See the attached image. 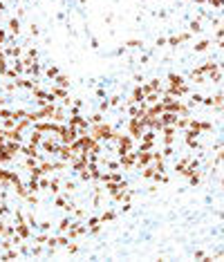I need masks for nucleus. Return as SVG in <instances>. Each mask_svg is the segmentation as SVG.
Masks as SVG:
<instances>
[{
  "instance_id": "nucleus-1",
  "label": "nucleus",
  "mask_w": 224,
  "mask_h": 262,
  "mask_svg": "<svg viewBox=\"0 0 224 262\" xmlns=\"http://www.w3.org/2000/svg\"><path fill=\"white\" fill-rule=\"evenodd\" d=\"M135 159H137V157H135L132 152H130V155H128V152H123V157H121V166H132Z\"/></svg>"
},
{
  "instance_id": "nucleus-2",
  "label": "nucleus",
  "mask_w": 224,
  "mask_h": 262,
  "mask_svg": "<svg viewBox=\"0 0 224 262\" xmlns=\"http://www.w3.org/2000/svg\"><path fill=\"white\" fill-rule=\"evenodd\" d=\"M150 161H153V155H150V152H146V150H143L141 155H139V166H148Z\"/></svg>"
},
{
  "instance_id": "nucleus-3",
  "label": "nucleus",
  "mask_w": 224,
  "mask_h": 262,
  "mask_svg": "<svg viewBox=\"0 0 224 262\" xmlns=\"http://www.w3.org/2000/svg\"><path fill=\"white\" fill-rule=\"evenodd\" d=\"M83 233H85V229H83V226H76V224H74V226L70 229V237H76V235H83Z\"/></svg>"
},
{
  "instance_id": "nucleus-4",
  "label": "nucleus",
  "mask_w": 224,
  "mask_h": 262,
  "mask_svg": "<svg viewBox=\"0 0 224 262\" xmlns=\"http://www.w3.org/2000/svg\"><path fill=\"white\" fill-rule=\"evenodd\" d=\"M18 235L20 237H29V229H27L25 224H18Z\"/></svg>"
},
{
  "instance_id": "nucleus-5",
  "label": "nucleus",
  "mask_w": 224,
  "mask_h": 262,
  "mask_svg": "<svg viewBox=\"0 0 224 262\" xmlns=\"http://www.w3.org/2000/svg\"><path fill=\"white\" fill-rule=\"evenodd\" d=\"M56 83H58L61 87H65L67 85V76L65 74H58V76H56Z\"/></svg>"
},
{
  "instance_id": "nucleus-6",
  "label": "nucleus",
  "mask_w": 224,
  "mask_h": 262,
  "mask_svg": "<svg viewBox=\"0 0 224 262\" xmlns=\"http://www.w3.org/2000/svg\"><path fill=\"white\" fill-rule=\"evenodd\" d=\"M206 47H209V40H202V43L195 45V52H202V49H206Z\"/></svg>"
},
{
  "instance_id": "nucleus-7",
  "label": "nucleus",
  "mask_w": 224,
  "mask_h": 262,
  "mask_svg": "<svg viewBox=\"0 0 224 262\" xmlns=\"http://www.w3.org/2000/svg\"><path fill=\"white\" fill-rule=\"evenodd\" d=\"M90 121H92V123H101V114H92Z\"/></svg>"
},
{
  "instance_id": "nucleus-8",
  "label": "nucleus",
  "mask_w": 224,
  "mask_h": 262,
  "mask_svg": "<svg viewBox=\"0 0 224 262\" xmlns=\"http://www.w3.org/2000/svg\"><path fill=\"white\" fill-rule=\"evenodd\" d=\"M213 7H224V0H209Z\"/></svg>"
},
{
  "instance_id": "nucleus-9",
  "label": "nucleus",
  "mask_w": 224,
  "mask_h": 262,
  "mask_svg": "<svg viewBox=\"0 0 224 262\" xmlns=\"http://www.w3.org/2000/svg\"><path fill=\"white\" fill-rule=\"evenodd\" d=\"M47 76H58V70H56V67H49V70H47Z\"/></svg>"
},
{
  "instance_id": "nucleus-10",
  "label": "nucleus",
  "mask_w": 224,
  "mask_h": 262,
  "mask_svg": "<svg viewBox=\"0 0 224 262\" xmlns=\"http://www.w3.org/2000/svg\"><path fill=\"white\" fill-rule=\"evenodd\" d=\"M108 168H110V170H117L119 164H117V161H108Z\"/></svg>"
},
{
  "instance_id": "nucleus-11",
  "label": "nucleus",
  "mask_w": 224,
  "mask_h": 262,
  "mask_svg": "<svg viewBox=\"0 0 224 262\" xmlns=\"http://www.w3.org/2000/svg\"><path fill=\"white\" fill-rule=\"evenodd\" d=\"M143 177H155V172H153V168H146V170H143Z\"/></svg>"
},
{
  "instance_id": "nucleus-12",
  "label": "nucleus",
  "mask_w": 224,
  "mask_h": 262,
  "mask_svg": "<svg viewBox=\"0 0 224 262\" xmlns=\"http://www.w3.org/2000/svg\"><path fill=\"white\" fill-rule=\"evenodd\" d=\"M112 217H114V213H112V211H105V213H103V220H112Z\"/></svg>"
},
{
  "instance_id": "nucleus-13",
  "label": "nucleus",
  "mask_w": 224,
  "mask_h": 262,
  "mask_svg": "<svg viewBox=\"0 0 224 262\" xmlns=\"http://www.w3.org/2000/svg\"><path fill=\"white\" fill-rule=\"evenodd\" d=\"M11 31H14V34L18 31V20H11Z\"/></svg>"
},
{
  "instance_id": "nucleus-14",
  "label": "nucleus",
  "mask_w": 224,
  "mask_h": 262,
  "mask_svg": "<svg viewBox=\"0 0 224 262\" xmlns=\"http://www.w3.org/2000/svg\"><path fill=\"white\" fill-rule=\"evenodd\" d=\"M222 101H224V96L217 94V96H215V106H222Z\"/></svg>"
},
{
  "instance_id": "nucleus-15",
  "label": "nucleus",
  "mask_w": 224,
  "mask_h": 262,
  "mask_svg": "<svg viewBox=\"0 0 224 262\" xmlns=\"http://www.w3.org/2000/svg\"><path fill=\"white\" fill-rule=\"evenodd\" d=\"M36 242H38V244H43V242H47V235H38V237H36Z\"/></svg>"
},
{
  "instance_id": "nucleus-16",
  "label": "nucleus",
  "mask_w": 224,
  "mask_h": 262,
  "mask_svg": "<svg viewBox=\"0 0 224 262\" xmlns=\"http://www.w3.org/2000/svg\"><path fill=\"white\" fill-rule=\"evenodd\" d=\"M191 29H193V31H199V23H197V20H195L193 25H191Z\"/></svg>"
},
{
  "instance_id": "nucleus-17",
  "label": "nucleus",
  "mask_w": 224,
  "mask_h": 262,
  "mask_svg": "<svg viewBox=\"0 0 224 262\" xmlns=\"http://www.w3.org/2000/svg\"><path fill=\"white\" fill-rule=\"evenodd\" d=\"M220 36H224V27H222V29L217 31V38H220Z\"/></svg>"
},
{
  "instance_id": "nucleus-18",
  "label": "nucleus",
  "mask_w": 224,
  "mask_h": 262,
  "mask_svg": "<svg viewBox=\"0 0 224 262\" xmlns=\"http://www.w3.org/2000/svg\"><path fill=\"white\" fill-rule=\"evenodd\" d=\"M195 2H199V5H204V2H206V0H195Z\"/></svg>"
},
{
  "instance_id": "nucleus-19",
  "label": "nucleus",
  "mask_w": 224,
  "mask_h": 262,
  "mask_svg": "<svg viewBox=\"0 0 224 262\" xmlns=\"http://www.w3.org/2000/svg\"><path fill=\"white\" fill-rule=\"evenodd\" d=\"M2 231H5V229H2V224H0V233H2ZM2 235H5V233H2Z\"/></svg>"
},
{
  "instance_id": "nucleus-20",
  "label": "nucleus",
  "mask_w": 224,
  "mask_h": 262,
  "mask_svg": "<svg viewBox=\"0 0 224 262\" xmlns=\"http://www.w3.org/2000/svg\"><path fill=\"white\" fill-rule=\"evenodd\" d=\"M222 186H224V179H222Z\"/></svg>"
},
{
  "instance_id": "nucleus-21",
  "label": "nucleus",
  "mask_w": 224,
  "mask_h": 262,
  "mask_svg": "<svg viewBox=\"0 0 224 262\" xmlns=\"http://www.w3.org/2000/svg\"><path fill=\"white\" fill-rule=\"evenodd\" d=\"M222 110H224V106H222Z\"/></svg>"
}]
</instances>
